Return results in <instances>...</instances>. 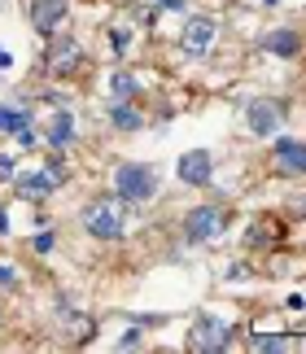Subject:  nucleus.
<instances>
[{
  "instance_id": "f257e3e1",
  "label": "nucleus",
  "mask_w": 306,
  "mask_h": 354,
  "mask_svg": "<svg viewBox=\"0 0 306 354\" xmlns=\"http://www.w3.org/2000/svg\"><path fill=\"white\" fill-rule=\"evenodd\" d=\"M79 227L92 241H101V245H118L123 236H127V201H123L118 193L88 197L79 206Z\"/></svg>"
},
{
  "instance_id": "f03ea898",
  "label": "nucleus",
  "mask_w": 306,
  "mask_h": 354,
  "mask_svg": "<svg viewBox=\"0 0 306 354\" xmlns=\"http://www.w3.org/2000/svg\"><path fill=\"white\" fill-rule=\"evenodd\" d=\"M228 227H232V206H224V201H201V206H192L179 219V241L197 250V245H215Z\"/></svg>"
},
{
  "instance_id": "7ed1b4c3",
  "label": "nucleus",
  "mask_w": 306,
  "mask_h": 354,
  "mask_svg": "<svg viewBox=\"0 0 306 354\" xmlns=\"http://www.w3.org/2000/svg\"><path fill=\"white\" fill-rule=\"evenodd\" d=\"M109 188L127 201V206H145V201L158 197L162 188V171L153 162H118L114 175H109Z\"/></svg>"
},
{
  "instance_id": "20e7f679",
  "label": "nucleus",
  "mask_w": 306,
  "mask_h": 354,
  "mask_svg": "<svg viewBox=\"0 0 306 354\" xmlns=\"http://www.w3.org/2000/svg\"><path fill=\"white\" fill-rule=\"evenodd\" d=\"M66 180H71V171H66V158H62V149H53V158L44 162V167H31V171L13 175V193H18L22 201H48Z\"/></svg>"
},
{
  "instance_id": "39448f33",
  "label": "nucleus",
  "mask_w": 306,
  "mask_h": 354,
  "mask_svg": "<svg viewBox=\"0 0 306 354\" xmlns=\"http://www.w3.org/2000/svg\"><path fill=\"white\" fill-rule=\"evenodd\" d=\"M48 44V57H44V66H48V75L53 79H79L83 71H88V48H83V39L79 35H71V31H57V35H48L44 39Z\"/></svg>"
},
{
  "instance_id": "423d86ee",
  "label": "nucleus",
  "mask_w": 306,
  "mask_h": 354,
  "mask_svg": "<svg viewBox=\"0 0 306 354\" xmlns=\"http://www.w3.org/2000/svg\"><path fill=\"white\" fill-rule=\"evenodd\" d=\"M236 337H241V328H236V324L210 315V310H201V315L192 319L188 350H192V354H228V350L236 346Z\"/></svg>"
},
{
  "instance_id": "0eeeda50",
  "label": "nucleus",
  "mask_w": 306,
  "mask_h": 354,
  "mask_svg": "<svg viewBox=\"0 0 306 354\" xmlns=\"http://www.w3.org/2000/svg\"><path fill=\"white\" fill-rule=\"evenodd\" d=\"M285 118H289V105L280 97H249L245 101V131L254 140H271L285 127Z\"/></svg>"
},
{
  "instance_id": "6e6552de",
  "label": "nucleus",
  "mask_w": 306,
  "mask_h": 354,
  "mask_svg": "<svg viewBox=\"0 0 306 354\" xmlns=\"http://www.w3.org/2000/svg\"><path fill=\"white\" fill-rule=\"evenodd\" d=\"M271 175H280V180H306V140L276 131V140H271Z\"/></svg>"
},
{
  "instance_id": "1a4fd4ad",
  "label": "nucleus",
  "mask_w": 306,
  "mask_h": 354,
  "mask_svg": "<svg viewBox=\"0 0 306 354\" xmlns=\"http://www.w3.org/2000/svg\"><path fill=\"white\" fill-rule=\"evenodd\" d=\"M175 180L188 184V188H206L215 180V153H210V149H188V153H179Z\"/></svg>"
},
{
  "instance_id": "9d476101",
  "label": "nucleus",
  "mask_w": 306,
  "mask_h": 354,
  "mask_svg": "<svg viewBox=\"0 0 306 354\" xmlns=\"http://www.w3.org/2000/svg\"><path fill=\"white\" fill-rule=\"evenodd\" d=\"M219 35V22L210 18V13H197V18L184 22V31H179V48H184V57H206Z\"/></svg>"
},
{
  "instance_id": "9b49d317",
  "label": "nucleus",
  "mask_w": 306,
  "mask_h": 354,
  "mask_svg": "<svg viewBox=\"0 0 306 354\" xmlns=\"http://www.w3.org/2000/svg\"><path fill=\"white\" fill-rule=\"evenodd\" d=\"M66 9H71V0H31V5H26V13H31L35 35H39V39L57 35L62 22H66Z\"/></svg>"
},
{
  "instance_id": "f8f14e48",
  "label": "nucleus",
  "mask_w": 306,
  "mask_h": 354,
  "mask_svg": "<svg viewBox=\"0 0 306 354\" xmlns=\"http://www.w3.org/2000/svg\"><path fill=\"white\" fill-rule=\"evenodd\" d=\"M258 44H262V53H271V57L294 62V57H302V44H306V39H302L298 26H271V31L262 35Z\"/></svg>"
},
{
  "instance_id": "ddd939ff",
  "label": "nucleus",
  "mask_w": 306,
  "mask_h": 354,
  "mask_svg": "<svg viewBox=\"0 0 306 354\" xmlns=\"http://www.w3.org/2000/svg\"><path fill=\"white\" fill-rule=\"evenodd\" d=\"M39 136H44L48 149H62V153H66V149L75 145V114H71V105H57L53 118H48V127L39 131Z\"/></svg>"
},
{
  "instance_id": "4468645a",
  "label": "nucleus",
  "mask_w": 306,
  "mask_h": 354,
  "mask_svg": "<svg viewBox=\"0 0 306 354\" xmlns=\"http://www.w3.org/2000/svg\"><path fill=\"white\" fill-rule=\"evenodd\" d=\"M145 114H141V105L136 101H109V127H114L118 136H136V131H145Z\"/></svg>"
},
{
  "instance_id": "2eb2a0df",
  "label": "nucleus",
  "mask_w": 306,
  "mask_h": 354,
  "mask_svg": "<svg viewBox=\"0 0 306 354\" xmlns=\"http://www.w3.org/2000/svg\"><path fill=\"white\" fill-rule=\"evenodd\" d=\"M141 79H136L132 71H114V75H109V97H114V101H141Z\"/></svg>"
},
{
  "instance_id": "dca6fc26",
  "label": "nucleus",
  "mask_w": 306,
  "mask_h": 354,
  "mask_svg": "<svg viewBox=\"0 0 306 354\" xmlns=\"http://www.w3.org/2000/svg\"><path fill=\"white\" fill-rule=\"evenodd\" d=\"M249 350H254V354H285L289 337H280V333H254V337H249Z\"/></svg>"
},
{
  "instance_id": "f3484780",
  "label": "nucleus",
  "mask_w": 306,
  "mask_h": 354,
  "mask_svg": "<svg viewBox=\"0 0 306 354\" xmlns=\"http://www.w3.org/2000/svg\"><path fill=\"white\" fill-rule=\"evenodd\" d=\"M22 118H35V114H31V105H22V110H18V105H5V101H0V131H5V136L18 127Z\"/></svg>"
},
{
  "instance_id": "a211bd4d",
  "label": "nucleus",
  "mask_w": 306,
  "mask_h": 354,
  "mask_svg": "<svg viewBox=\"0 0 306 354\" xmlns=\"http://www.w3.org/2000/svg\"><path fill=\"white\" fill-rule=\"evenodd\" d=\"M271 236H276V227H267V223H254L245 232V245L249 250H262V245H271Z\"/></svg>"
},
{
  "instance_id": "6ab92c4d",
  "label": "nucleus",
  "mask_w": 306,
  "mask_h": 354,
  "mask_svg": "<svg viewBox=\"0 0 306 354\" xmlns=\"http://www.w3.org/2000/svg\"><path fill=\"white\" fill-rule=\"evenodd\" d=\"M53 250H57V232H35V236H31V254L44 258V254H53Z\"/></svg>"
},
{
  "instance_id": "aec40b11",
  "label": "nucleus",
  "mask_w": 306,
  "mask_h": 354,
  "mask_svg": "<svg viewBox=\"0 0 306 354\" xmlns=\"http://www.w3.org/2000/svg\"><path fill=\"white\" fill-rule=\"evenodd\" d=\"M141 346H145V333H141V324H136V328H127V333H123L118 342H114V350H141Z\"/></svg>"
},
{
  "instance_id": "412c9836",
  "label": "nucleus",
  "mask_w": 306,
  "mask_h": 354,
  "mask_svg": "<svg viewBox=\"0 0 306 354\" xmlns=\"http://www.w3.org/2000/svg\"><path fill=\"white\" fill-rule=\"evenodd\" d=\"M109 44H114V53L123 57V53H127V44H132V31H127V26H109Z\"/></svg>"
},
{
  "instance_id": "4be33fe9",
  "label": "nucleus",
  "mask_w": 306,
  "mask_h": 354,
  "mask_svg": "<svg viewBox=\"0 0 306 354\" xmlns=\"http://www.w3.org/2000/svg\"><path fill=\"white\" fill-rule=\"evenodd\" d=\"M13 175H18V158L0 153V184H13Z\"/></svg>"
},
{
  "instance_id": "5701e85b",
  "label": "nucleus",
  "mask_w": 306,
  "mask_h": 354,
  "mask_svg": "<svg viewBox=\"0 0 306 354\" xmlns=\"http://www.w3.org/2000/svg\"><path fill=\"white\" fill-rule=\"evenodd\" d=\"M0 289H9V293L18 289V271H13L9 263H0Z\"/></svg>"
},
{
  "instance_id": "b1692460",
  "label": "nucleus",
  "mask_w": 306,
  "mask_h": 354,
  "mask_svg": "<svg viewBox=\"0 0 306 354\" xmlns=\"http://www.w3.org/2000/svg\"><path fill=\"white\" fill-rule=\"evenodd\" d=\"M224 280H236V284L249 280V267H245V263H228V267H224Z\"/></svg>"
},
{
  "instance_id": "393cba45",
  "label": "nucleus",
  "mask_w": 306,
  "mask_h": 354,
  "mask_svg": "<svg viewBox=\"0 0 306 354\" xmlns=\"http://www.w3.org/2000/svg\"><path fill=\"white\" fill-rule=\"evenodd\" d=\"M39 101H44L48 110H57V105H66L71 97H66V92H57V88H48V92H39Z\"/></svg>"
},
{
  "instance_id": "a878e982",
  "label": "nucleus",
  "mask_w": 306,
  "mask_h": 354,
  "mask_svg": "<svg viewBox=\"0 0 306 354\" xmlns=\"http://www.w3.org/2000/svg\"><path fill=\"white\" fill-rule=\"evenodd\" d=\"M153 9H166V13H188V0H153Z\"/></svg>"
},
{
  "instance_id": "bb28decb",
  "label": "nucleus",
  "mask_w": 306,
  "mask_h": 354,
  "mask_svg": "<svg viewBox=\"0 0 306 354\" xmlns=\"http://www.w3.org/2000/svg\"><path fill=\"white\" fill-rule=\"evenodd\" d=\"M289 210H294L298 219H306V193H302V197H294V201H289Z\"/></svg>"
},
{
  "instance_id": "cd10ccee",
  "label": "nucleus",
  "mask_w": 306,
  "mask_h": 354,
  "mask_svg": "<svg viewBox=\"0 0 306 354\" xmlns=\"http://www.w3.org/2000/svg\"><path fill=\"white\" fill-rule=\"evenodd\" d=\"M285 306H289V310H306V297H302V293H294V297H289Z\"/></svg>"
},
{
  "instance_id": "c85d7f7f",
  "label": "nucleus",
  "mask_w": 306,
  "mask_h": 354,
  "mask_svg": "<svg viewBox=\"0 0 306 354\" xmlns=\"http://www.w3.org/2000/svg\"><path fill=\"white\" fill-rule=\"evenodd\" d=\"M0 236H9V214H5V206H0Z\"/></svg>"
},
{
  "instance_id": "c756f323",
  "label": "nucleus",
  "mask_w": 306,
  "mask_h": 354,
  "mask_svg": "<svg viewBox=\"0 0 306 354\" xmlns=\"http://www.w3.org/2000/svg\"><path fill=\"white\" fill-rule=\"evenodd\" d=\"M9 66H13V57H9L5 48H0V71H9Z\"/></svg>"
},
{
  "instance_id": "7c9ffc66",
  "label": "nucleus",
  "mask_w": 306,
  "mask_h": 354,
  "mask_svg": "<svg viewBox=\"0 0 306 354\" xmlns=\"http://www.w3.org/2000/svg\"><path fill=\"white\" fill-rule=\"evenodd\" d=\"M276 5H280V0H262V9H276Z\"/></svg>"
}]
</instances>
